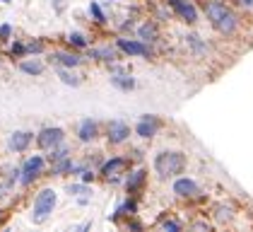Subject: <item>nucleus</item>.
I'll list each match as a JSON object with an SVG mask.
<instances>
[{
  "label": "nucleus",
  "mask_w": 253,
  "mask_h": 232,
  "mask_svg": "<svg viewBox=\"0 0 253 232\" xmlns=\"http://www.w3.org/2000/svg\"><path fill=\"white\" fill-rule=\"evenodd\" d=\"M41 170H43V157L41 155H34V157H29L27 162H24V167L20 170V181L27 186V184H32L37 176L41 174Z\"/></svg>",
  "instance_id": "20e7f679"
},
{
  "label": "nucleus",
  "mask_w": 253,
  "mask_h": 232,
  "mask_svg": "<svg viewBox=\"0 0 253 232\" xmlns=\"http://www.w3.org/2000/svg\"><path fill=\"white\" fill-rule=\"evenodd\" d=\"M162 228H164V230H181V225H178V223H176V220H164V223H162Z\"/></svg>",
  "instance_id": "cd10ccee"
},
{
  "label": "nucleus",
  "mask_w": 253,
  "mask_h": 232,
  "mask_svg": "<svg viewBox=\"0 0 253 232\" xmlns=\"http://www.w3.org/2000/svg\"><path fill=\"white\" fill-rule=\"evenodd\" d=\"M15 179H20V170H12L10 172V181H15Z\"/></svg>",
  "instance_id": "2f4dec72"
},
{
  "label": "nucleus",
  "mask_w": 253,
  "mask_h": 232,
  "mask_svg": "<svg viewBox=\"0 0 253 232\" xmlns=\"http://www.w3.org/2000/svg\"><path fill=\"white\" fill-rule=\"evenodd\" d=\"M208 17H210L217 32H222V34H234L236 32V17L224 2H217V0L208 2Z\"/></svg>",
  "instance_id": "f257e3e1"
},
{
  "label": "nucleus",
  "mask_w": 253,
  "mask_h": 232,
  "mask_svg": "<svg viewBox=\"0 0 253 232\" xmlns=\"http://www.w3.org/2000/svg\"><path fill=\"white\" fill-rule=\"evenodd\" d=\"M128 135H130L128 123H123V121H111L109 123V140L111 143H123Z\"/></svg>",
  "instance_id": "9b49d317"
},
{
  "label": "nucleus",
  "mask_w": 253,
  "mask_h": 232,
  "mask_svg": "<svg viewBox=\"0 0 253 232\" xmlns=\"http://www.w3.org/2000/svg\"><path fill=\"white\" fill-rule=\"evenodd\" d=\"M137 34H140L142 41H155L157 39V27L147 22V24H142V27H140V32H137Z\"/></svg>",
  "instance_id": "6ab92c4d"
},
{
  "label": "nucleus",
  "mask_w": 253,
  "mask_h": 232,
  "mask_svg": "<svg viewBox=\"0 0 253 232\" xmlns=\"http://www.w3.org/2000/svg\"><path fill=\"white\" fill-rule=\"evenodd\" d=\"M29 143H32V133H27V131H15V133L10 135V148H12L15 153L27 150Z\"/></svg>",
  "instance_id": "ddd939ff"
},
{
  "label": "nucleus",
  "mask_w": 253,
  "mask_h": 232,
  "mask_svg": "<svg viewBox=\"0 0 253 232\" xmlns=\"http://www.w3.org/2000/svg\"><path fill=\"white\" fill-rule=\"evenodd\" d=\"M169 5L174 7V12L181 19H186V22H191V24L198 19V10H195L188 0H169Z\"/></svg>",
  "instance_id": "423d86ee"
},
{
  "label": "nucleus",
  "mask_w": 253,
  "mask_h": 232,
  "mask_svg": "<svg viewBox=\"0 0 253 232\" xmlns=\"http://www.w3.org/2000/svg\"><path fill=\"white\" fill-rule=\"evenodd\" d=\"M53 206H56V191L53 189H43V191L37 196L34 201V213H32V220L41 225L48 220V215L53 213Z\"/></svg>",
  "instance_id": "7ed1b4c3"
},
{
  "label": "nucleus",
  "mask_w": 253,
  "mask_h": 232,
  "mask_svg": "<svg viewBox=\"0 0 253 232\" xmlns=\"http://www.w3.org/2000/svg\"><path fill=\"white\" fill-rule=\"evenodd\" d=\"M78 135H80V140H82V143H89V140H94V138H97V123H94L92 118H84V121L80 123Z\"/></svg>",
  "instance_id": "4468645a"
},
{
  "label": "nucleus",
  "mask_w": 253,
  "mask_h": 232,
  "mask_svg": "<svg viewBox=\"0 0 253 232\" xmlns=\"http://www.w3.org/2000/svg\"><path fill=\"white\" fill-rule=\"evenodd\" d=\"M174 193L183 196V198H191V196H198V184L193 179H176L174 184Z\"/></svg>",
  "instance_id": "f8f14e48"
},
{
  "label": "nucleus",
  "mask_w": 253,
  "mask_h": 232,
  "mask_svg": "<svg viewBox=\"0 0 253 232\" xmlns=\"http://www.w3.org/2000/svg\"><path fill=\"white\" fill-rule=\"evenodd\" d=\"M65 172H80V167H75V165H73V160H68V157L56 160V165H53V174H65Z\"/></svg>",
  "instance_id": "dca6fc26"
},
{
  "label": "nucleus",
  "mask_w": 253,
  "mask_h": 232,
  "mask_svg": "<svg viewBox=\"0 0 253 232\" xmlns=\"http://www.w3.org/2000/svg\"><path fill=\"white\" fill-rule=\"evenodd\" d=\"M68 41H70L73 46H78V49H84V46H87V37L80 34V32H73V34L68 37Z\"/></svg>",
  "instance_id": "5701e85b"
},
{
  "label": "nucleus",
  "mask_w": 253,
  "mask_h": 232,
  "mask_svg": "<svg viewBox=\"0 0 253 232\" xmlns=\"http://www.w3.org/2000/svg\"><path fill=\"white\" fill-rule=\"evenodd\" d=\"M37 143H39L43 150H51V148H56L63 143V128H43L37 138Z\"/></svg>",
  "instance_id": "39448f33"
},
{
  "label": "nucleus",
  "mask_w": 253,
  "mask_h": 232,
  "mask_svg": "<svg viewBox=\"0 0 253 232\" xmlns=\"http://www.w3.org/2000/svg\"><path fill=\"white\" fill-rule=\"evenodd\" d=\"M12 37V27H10V24H2V27H0V39H10Z\"/></svg>",
  "instance_id": "c85d7f7f"
},
{
  "label": "nucleus",
  "mask_w": 253,
  "mask_h": 232,
  "mask_svg": "<svg viewBox=\"0 0 253 232\" xmlns=\"http://www.w3.org/2000/svg\"><path fill=\"white\" fill-rule=\"evenodd\" d=\"M27 51H24V44H20V41H15V46H12V56H24Z\"/></svg>",
  "instance_id": "c756f323"
},
{
  "label": "nucleus",
  "mask_w": 253,
  "mask_h": 232,
  "mask_svg": "<svg viewBox=\"0 0 253 232\" xmlns=\"http://www.w3.org/2000/svg\"><path fill=\"white\" fill-rule=\"evenodd\" d=\"M111 85L118 87V90H123V92H130L133 87H135V80L128 75V73H123L121 68H114V75H111Z\"/></svg>",
  "instance_id": "9d476101"
},
{
  "label": "nucleus",
  "mask_w": 253,
  "mask_h": 232,
  "mask_svg": "<svg viewBox=\"0 0 253 232\" xmlns=\"http://www.w3.org/2000/svg\"><path fill=\"white\" fill-rule=\"evenodd\" d=\"M142 181H145V172H142V170H137V172L133 174V176H130V181H128V191H130V193L137 191Z\"/></svg>",
  "instance_id": "412c9836"
},
{
  "label": "nucleus",
  "mask_w": 253,
  "mask_h": 232,
  "mask_svg": "<svg viewBox=\"0 0 253 232\" xmlns=\"http://www.w3.org/2000/svg\"><path fill=\"white\" fill-rule=\"evenodd\" d=\"M80 174H82V181H84V184H87V181H92V179H94V174L89 172V170H80Z\"/></svg>",
  "instance_id": "7c9ffc66"
},
{
  "label": "nucleus",
  "mask_w": 253,
  "mask_h": 232,
  "mask_svg": "<svg viewBox=\"0 0 253 232\" xmlns=\"http://www.w3.org/2000/svg\"><path fill=\"white\" fill-rule=\"evenodd\" d=\"M53 58L58 60L63 68H75V65H80V60H82V58L75 56V54H56Z\"/></svg>",
  "instance_id": "a211bd4d"
},
{
  "label": "nucleus",
  "mask_w": 253,
  "mask_h": 232,
  "mask_svg": "<svg viewBox=\"0 0 253 232\" xmlns=\"http://www.w3.org/2000/svg\"><path fill=\"white\" fill-rule=\"evenodd\" d=\"M116 46L121 51H126L128 56H147L150 54V49L142 41H135V39H118Z\"/></svg>",
  "instance_id": "0eeeda50"
},
{
  "label": "nucleus",
  "mask_w": 253,
  "mask_h": 232,
  "mask_svg": "<svg viewBox=\"0 0 253 232\" xmlns=\"http://www.w3.org/2000/svg\"><path fill=\"white\" fill-rule=\"evenodd\" d=\"M186 167V160L181 153H159L155 160V170L159 172V176H174L181 174Z\"/></svg>",
  "instance_id": "f03ea898"
},
{
  "label": "nucleus",
  "mask_w": 253,
  "mask_h": 232,
  "mask_svg": "<svg viewBox=\"0 0 253 232\" xmlns=\"http://www.w3.org/2000/svg\"><path fill=\"white\" fill-rule=\"evenodd\" d=\"M239 5H246V7H253V0H236Z\"/></svg>",
  "instance_id": "473e14b6"
},
{
  "label": "nucleus",
  "mask_w": 253,
  "mask_h": 232,
  "mask_svg": "<svg viewBox=\"0 0 253 232\" xmlns=\"http://www.w3.org/2000/svg\"><path fill=\"white\" fill-rule=\"evenodd\" d=\"M89 15H92L94 22H99V24H104V22H106V17H104V12H101V7H99L97 2H89Z\"/></svg>",
  "instance_id": "b1692460"
},
{
  "label": "nucleus",
  "mask_w": 253,
  "mask_h": 232,
  "mask_svg": "<svg viewBox=\"0 0 253 232\" xmlns=\"http://www.w3.org/2000/svg\"><path fill=\"white\" fill-rule=\"evenodd\" d=\"M20 70L27 73V75H41L43 73V63L41 60H22Z\"/></svg>",
  "instance_id": "2eb2a0df"
},
{
  "label": "nucleus",
  "mask_w": 253,
  "mask_h": 232,
  "mask_svg": "<svg viewBox=\"0 0 253 232\" xmlns=\"http://www.w3.org/2000/svg\"><path fill=\"white\" fill-rule=\"evenodd\" d=\"M214 218H217L219 223L229 220V218H232V206H217V211H214Z\"/></svg>",
  "instance_id": "4be33fe9"
},
{
  "label": "nucleus",
  "mask_w": 253,
  "mask_h": 232,
  "mask_svg": "<svg viewBox=\"0 0 253 232\" xmlns=\"http://www.w3.org/2000/svg\"><path fill=\"white\" fill-rule=\"evenodd\" d=\"M68 193H70V196H78V193H87V186H84V184H73V186H68Z\"/></svg>",
  "instance_id": "a878e982"
},
{
  "label": "nucleus",
  "mask_w": 253,
  "mask_h": 232,
  "mask_svg": "<svg viewBox=\"0 0 253 232\" xmlns=\"http://www.w3.org/2000/svg\"><path fill=\"white\" fill-rule=\"evenodd\" d=\"M58 75H60V80H63L65 85H73V87H78V85H80V77L75 75L73 70H68V68H60Z\"/></svg>",
  "instance_id": "aec40b11"
},
{
  "label": "nucleus",
  "mask_w": 253,
  "mask_h": 232,
  "mask_svg": "<svg viewBox=\"0 0 253 232\" xmlns=\"http://www.w3.org/2000/svg\"><path fill=\"white\" fill-rule=\"evenodd\" d=\"M65 155H68V148L60 143V145H56V148H51V155H48V157H51V162H56V160H63Z\"/></svg>",
  "instance_id": "393cba45"
},
{
  "label": "nucleus",
  "mask_w": 253,
  "mask_h": 232,
  "mask_svg": "<svg viewBox=\"0 0 253 232\" xmlns=\"http://www.w3.org/2000/svg\"><path fill=\"white\" fill-rule=\"evenodd\" d=\"M41 49H43V46H41V41H32V44H27V46H24V51H27V54H39Z\"/></svg>",
  "instance_id": "bb28decb"
},
{
  "label": "nucleus",
  "mask_w": 253,
  "mask_h": 232,
  "mask_svg": "<svg viewBox=\"0 0 253 232\" xmlns=\"http://www.w3.org/2000/svg\"><path fill=\"white\" fill-rule=\"evenodd\" d=\"M157 131H159V121H157L155 116H142L135 128V133L140 135V138H152Z\"/></svg>",
  "instance_id": "1a4fd4ad"
},
{
  "label": "nucleus",
  "mask_w": 253,
  "mask_h": 232,
  "mask_svg": "<svg viewBox=\"0 0 253 232\" xmlns=\"http://www.w3.org/2000/svg\"><path fill=\"white\" fill-rule=\"evenodd\" d=\"M126 167H128V160H123V157H111L109 162H104L101 174H104L106 179H118V174L126 172Z\"/></svg>",
  "instance_id": "6e6552de"
},
{
  "label": "nucleus",
  "mask_w": 253,
  "mask_h": 232,
  "mask_svg": "<svg viewBox=\"0 0 253 232\" xmlns=\"http://www.w3.org/2000/svg\"><path fill=\"white\" fill-rule=\"evenodd\" d=\"M0 198H2V186H0Z\"/></svg>",
  "instance_id": "72a5a7b5"
},
{
  "label": "nucleus",
  "mask_w": 253,
  "mask_h": 232,
  "mask_svg": "<svg viewBox=\"0 0 253 232\" xmlns=\"http://www.w3.org/2000/svg\"><path fill=\"white\" fill-rule=\"evenodd\" d=\"M92 58L106 60V63H114V60H116V51H114L111 46H104V49H92Z\"/></svg>",
  "instance_id": "f3484780"
}]
</instances>
